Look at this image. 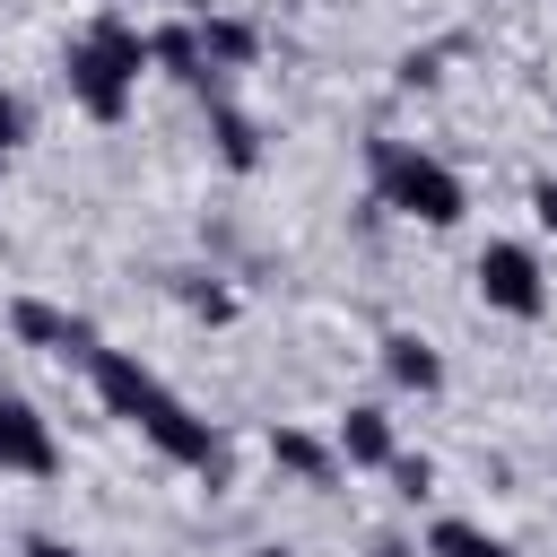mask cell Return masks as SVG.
<instances>
[{
	"instance_id": "obj_9",
	"label": "cell",
	"mask_w": 557,
	"mask_h": 557,
	"mask_svg": "<svg viewBox=\"0 0 557 557\" xmlns=\"http://www.w3.org/2000/svg\"><path fill=\"white\" fill-rule=\"evenodd\" d=\"M252 52H261L252 17H200V61H209V70H244Z\"/></svg>"
},
{
	"instance_id": "obj_8",
	"label": "cell",
	"mask_w": 557,
	"mask_h": 557,
	"mask_svg": "<svg viewBox=\"0 0 557 557\" xmlns=\"http://www.w3.org/2000/svg\"><path fill=\"white\" fill-rule=\"evenodd\" d=\"M383 374H392L400 392H435V383H444V357H435V339L392 331V339H383Z\"/></svg>"
},
{
	"instance_id": "obj_11",
	"label": "cell",
	"mask_w": 557,
	"mask_h": 557,
	"mask_svg": "<svg viewBox=\"0 0 557 557\" xmlns=\"http://www.w3.org/2000/svg\"><path fill=\"white\" fill-rule=\"evenodd\" d=\"M9 322H17V339H35V348H87V322H70V313H52V305H17Z\"/></svg>"
},
{
	"instance_id": "obj_13",
	"label": "cell",
	"mask_w": 557,
	"mask_h": 557,
	"mask_svg": "<svg viewBox=\"0 0 557 557\" xmlns=\"http://www.w3.org/2000/svg\"><path fill=\"white\" fill-rule=\"evenodd\" d=\"M270 461L296 470V479H331V453H322L305 426H270Z\"/></svg>"
},
{
	"instance_id": "obj_19",
	"label": "cell",
	"mask_w": 557,
	"mask_h": 557,
	"mask_svg": "<svg viewBox=\"0 0 557 557\" xmlns=\"http://www.w3.org/2000/svg\"><path fill=\"white\" fill-rule=\"evenodd\" d=\"M252 557H296V548H252Z\"/></svg>"
},
{
	"instance_id": "obj_1",
	"label": "cell",
	"mask_w": 557,
	"mask_h": 557,
	"mask_svg": "<svg viewBox=\"0 0 557 557\" xmlns=\"http://www.w3.org/2000/svg\"><path fill=\"white\" fill-rule=\"evenodd\" d=\"M157 52H148V35L139 26H122V17H96L78 44H70V96H78V113L87 122H122L131 113V96H139V70H148Z\"/></svg>"
},
{
	"instance_id": "obj_17",
	"label": "cell",
	"mask_w": 557,
	"mask_h": 557,
	"mask_svg": "<svg viewBox=\"0 0 557 557\" xmlns=\"http://www.w3.org/2000/svg\"><path fill=\"white\" fill-rule=\"evenodd\" d=\"M531 218H540V226L557 235V183H531Z\"/></svg>"
},
{
	"instance_id": "obj_6",
	"label": "cell",
	"mask_w": 557,
	"mask_h": 557,
	"mask_svg": "<svg viewBox=\"0 0 557 557\" xmlns=\"http://www.w3.org/2000/svg\"><path fill=\"white\" fill-rule=\"evenodd\" d=\"M0 470H26V479L61 470L52 426H44V418H35V400H17V392H0Z\"/></svg>"
},
{
	"instance_id": "obj_15",
	"label": "cell",
	"mask_w": 557,
	"mask_h": 557,
	"mask_svg": "<svg viewBox=\"0 0 557 557\" xmlns=\"http://www.w3.org/2000/svg\"><path fill=\"white\" fill-rule=\"evenodd\" d=\"M17 139H26V113H17V96H9V87H0V165H9V157H17Z\"/></svg>"
},
{
	"instance_id": "obj_7",
	"label": "cell",
	"mask_w": 557,
	"mask_h": 557,
	"mask_svg": "<svg viewBox=\"0 0 557 557\" xmlns=\"http://www.w3.org/2000/svg\"><path fill=\"white\" fill-rule=\"evenodd\" d=\"M339 461H348V470H392V461H400L392 418H383V409H348V418H339Z\"/></svg>"
},
{
	"instance_id": "obj_10",
	"label": "cell",
	"mask_w": 557,
	"mask_h": 557,
	"mask_svg": "<svg viewBox=\"0 0 557 557\" xmlns=\"http://www.w3.org/2000/svg\"><path fill=\"white\" fill-rule=\"evenodd\" d=\"M148 52L174 70V78H191V87H209V61H200V26H157L148 35Z\"/></svg>"
},
{
	"instance_id": "obj_18",
	"label": "cell",
	"mask_w": 557,
	"mask_h": 557,
	"mask_svg": "<svg viewBox=\"0 0 557 557\" xmlns=\"http://www.w3.org/2000/svg\"><path fill=\"white\" fill-rule=\"evenodd\" d=\"M17 557H78V548H70V540H44V531H35V540H26Z\"/></svg>"
},
{
	"instance_id": "obj_12",
	"label": "cell",
	"mask_w": 557,
	"mask_h": 557,
	"mask_svg": "<svg viewBox=\"0 0 557 557\" xmlns=\"http://www.w3.org/2000/svg\"><path fill=\"white\" fill-rule=\"evenodd\" d=\"M209 131H218V157H226L235 174H252V165H261V131H252L235 104H218V113H209Z\"/></svg>"
},
{
	"instance_id": "obj_16",
	"label": "cell",
	"mask_w": 557,
	"mask_h": 557,
	"mask_svg": "<svg viewBox=\"0 0 557 557\" xmlns=\"http://www.w3.org/2000/svg\"><path fill=\"white\" fill-rule=\"evenodd\" d=\"M392 479H400V496H426V487H435V470H426V461H409V453L392 461Z\"/></svg>"
},
{
	"instance_id": "obj_5",
	"label": "cell",
	"mask_w": 557,
	"mask_h": 557,
	"mask_svg": "<svg viewBox=\"0 0 557 557\" xmlns=\"http://www.w3.org/2000/svg\"><path fill=\"white\" fill-rule=\"evenodd\" d=\"M87 383H96V400H104L113 418H131V426H139V418H148V400L165 392L131 348H87Z\"/></svg>"
},
{
	"instance_id": "obj_14",
	"label": "cell",
	"mask_w": 557,
	"mask_h": 557,
	"mask_svg": "<svg viewBox=\"0 0 557 557\" xmlns=\"http://www.w3.org/2000/svg\"><path fill=\"white\" fill-rule=\"evenodd\" d=\"M426 548H435V557H513L496 531H479V522H461V513H453V522H435V540H426Z\"/></svg>"
},
{
	"instance_id": "obj_2",
	"label": "cell",
	"mask_w": 557,
	"mask_h": 557,
	"mask_svg": "<svg viewBox=\"0 0 557 557\" xmlns=\"http://www.w3.org/2000/svg\"><path fill=\"white\" fill-rule=\"evenodd\" d=\"M374 191H383V209L426 218V226H461V209H470L461 174H453L444 157L409 148V139H374Z\"/></svg>"
},
{
	"instance_id": "obj_4",
	"label": "cell",
	"mask_w": 557,
	"mask_h": 557,
	"mask_svg": "<svg viewBox=\"0 0 557 557\" xmlns=\"http://www.w3.org/2000/svg\"><path fill=\"white\" fill-rule=\"evenodd\" d=\"M139 435H148V444H157L165 461H183V470H218V426H209L200 409H183L174 392H157V400H148Z\"/></svg>"
},
{
	"instance_id": "obj_20",
	"label": "cell",
	"mask_w": 557,
	"mask_h": 557,
	"mask_svg": "<svg viewBox=\"0 0 557 557\" xmlns=\"http://www.w3.org/2000/svg\"><path fill=\"white\" fill-rule=\"evenodd\" d=\"M374 557H409V548H392V540H383V548H374Z\"/></svg>"
},
{
	"instance_id": "obj_3",
	"label": "cell",
	"mask_w": 557,
	"mask_h": 557,
	"mask_svg": "<svg viewBox=\"0 0 557 557\" xmlns=\"http://www.w3.org/2000/svg\"><path fill=\"white\" fill-rule=\"evenodd\" d=\"M479 296H487V313L540 322V313H548V278H540V252H531V244H487V252H479Z\"/></svg>"
}]
</instances>
